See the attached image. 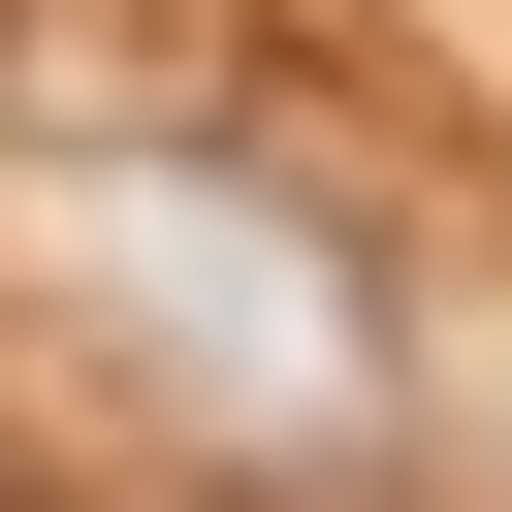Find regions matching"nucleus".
<instances>
[{"label": "nucleus", "mask_w": 512, "mask_h": 512, "mask_svg": "<svg viewBox=\"0 0 512 512\" xmlns=\"http://www.w3.org/2000/svg\"><path fill=\"white\" fill-rule=\"evenodd\" d=\"M64 288H96V320H128L160 384H192V416H288V448H320V416L384 384L352 256H320L288 192H224V160H64Z\"/></svg>", "instance_id": "nucleus-1"}]
</instances>
